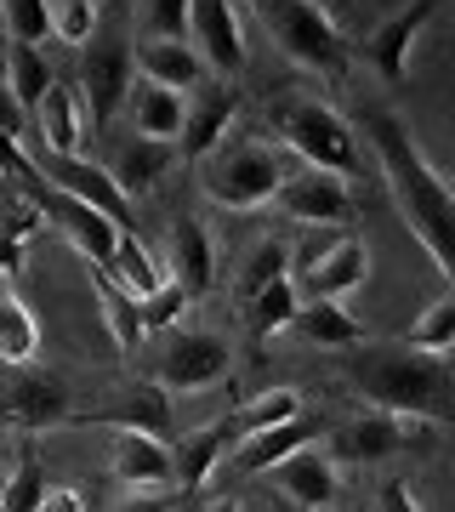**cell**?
Wrapping results in <instances>:
<instances>
[{
    "label": "cell",
    "instance_id": "d590c367",
    "mask_svg": "<svg viewBox=\"0 0 455 512\" xmlns=\"http://www.w3.org/2000/svg\"><path fill=\"white\" fill-rule=\"evenodd\" d=\"M239 416H245V427H251V433H256V427H279V421L302 416V393H296V387H273V393H262V399L245 404Z\"/></svg>",
    "mask_w": 455,
    "mask_h": 512
},
{
    "label": "cell",
    "instance_id": "836d02e7",
    "mask_svg": "<svg viewBox=\"0 0 455 512\" xmlns=\"http://www.w3.org/2000/svg\"><path fill=\"white\" fill-rule=\"evenodd\" d=\"M46 495H52L46 467H40L35 456H23L18 467H12V478H6V501H0V512H35V507H46Z\"/></svg>",
    "mask_w": 455,
    "mask_h": 512
},
{
    "label": "cell",
    "instance_id": "7a4b0ae2",
    "mask_svg": "<svg viewBox=\"0 0 455 512\" xmlns=\"http://www.w3.org/2000/svg\"><path fill=\"white\" fill-rule=\"evenodd\" d=\"M347 382L359 387L376 410H404L427 421H455V376L444 353H421L410 342H376L347 359Z\"/></svg>",
    "mask_w": 455,
    "mask_h": 512
},
{
    "label": "cell",
    "instance_id": "4fadbf2b",
    "mask_svg": "<svg viewBox=\"0 0 455 512\" xmlns=\"http://www.w3.org/2000/svg\"><path fill=\"white\" fill-rule=\"evenodd\" d=\"M188 40L200 46V57L222 80H234L245 69V23H239V0H194V23Z\"/></svg>",
    "mask_w": 455,
    "mask_h": 512
},
{
    "label": "cell",
    "instance_id": "1f68e13d",
    "mask_svg": "<svg viewBox=\"0 0 455 512\" xmlns=\"http://www.w3.org/2000/svg\"><path fill=\"white\" fill-rule=\"evenodd\" d=\"M109 274L120 279V285H126L131 296H137V302H148L154 291H165V285H171V268H165V262H160L154 251H148V245H143L137 234L120 239V256L109 262Z\"/></svg>",
    "mask_w": 455,
    "mask_h": 512
},
{
    "label": "cell",
    "instance_id": "d6986e66",
    "mask_svg": "<svg viewBox=\"0 0 455 512\" xmlns=\"http://www.w3.org/2000/svg\"><path fill=\"white\" fill-rule=\"evenodd\" d=\"M268 478H273V490L285 495L291 507H302V512H319V507L336 501V456L319 450V444L296 450L291 461H279Z\"/></svg>",
    "mask_w": 455,
    "mask_h": 512
},
{
    "label": "cell",
    "instance_id": "603a6c76",
    "mask_svg": "<svg viewBox=\"0 0 455 512\" xmlns=\"http://www.w3.org/2000/svg\"><path fill=\"white\" fill-rule=\"evenodd\" d=\"M137 69H143V80H160L171 92H194V86H205V69L211 63L200 57L194 40H154L148 35L137 46Z\"/></svg>",
    "mask_w": 455,
    "mask_h": 512
},
{
    "label": "cell",
    "instance_id": "d4e9b609",
    "mask_svg": "<svg viewBox=\"0 0 455 512\" xmlns=\"http://www.w3.org/2000/svg\"><path fill=\"white\" fill-rule=\"evenodd\" d=\"M177 154H182V148L165 143V137H131V143L114 154L109 171L120 177V188H126L131 200H137V194H154V188L165 183V171L177 165Z\"/></svg>",
    "mask_w": 455,
    "mask_h": 512
},
{
    "label": "cell",
    "instance_id": "8d00e7d4",
    "mask_svg": "<svg viewBox=\"0 0 455 512\" xmlns=\"http://www.w3.org/2000/svg\"><path fill=\"white\" fill-rule=\"evenodd\" d=\"M143 23L154 40H188V23H194V0H148Z\"/></svg>",
    "mask_w": 455,
    "mask_h": 512
},
{
    "label": "cell",
    "instance_id": "83f0119b",
    "mask_svg": "<svg viewBox=\"0 0 455 512\" xmlns=\"http://www.w3.org/2000/svg\"><path fill=\"white\" fill-rule=\"evenodd\" d=\"M302 285H296V274L273 279V285H262V291L251 296V336L256 342H273L279 330H296V319H302Z\"/></svg>",
    "mask_w": 455,
    "mask_h": 512
},
{
    "label": "cell",
    "instance_id": "4dcf8cb0",
    "mask_svg": "<svg viewBox=\"0 0 455 512\" xmlns=\"http://www.w3.org/2000/svg\"><path fill=\"white\" fill-rule=\"evenodd\" d=\"M52 86L57 80H52V69H46V57L35 52V40H12V46H6V92H12V103H18V109H40Z\"/></svg>",
    "mask_w": 455,
    "mask_h": 512
},
{
    "label": "cell",
    "instance_id": "44dd1931",
    "mask_svg": "<svg viewBox=\"0 0 455 512\" xmlns=\"http://www.w3.org/2000/svg\"><path fill=\"white\" fill-rule=\"evenodd\" d=\"M46 183H57V188H69V194H80V200L97 205V211H109V217L131 234V194L120 188V177H114L109 165L57 160V154H52V171H46Z\"/></svg>",
    "mask_w": 455,
    "mask_h": 512
},
{
    "label": "cell",
    "instance_id": "f35d334b",
    "mask_svg": "<svg viewBox=\"0 0 455 512\" xmlns=\"http://www.w3.org/2000/svg\"><path fill=\"white\" fill-rule=\"evenodd\" d=\"M12 40H46L52 35V0H6Z\"/></svg>",
    "mask_w": 455,
    "mask_h": 512
},
{
    "label": "cell",
    "instance_id": "ab89813d",
    "mask_svg": "<svg viewBox=\"0 0 455 512\" xmlns=\"http://www.w3.org/2000/svg\"><path fill=\"white\" fill-rule=\"evenodd\" d=\"M188 302H194V296L182 291L177 279H171L165 291H154V296L143 302V319H148V330H154V336H165V330H177V319L188 313Z\"/></svg>",
    "mask_w": 455,
    "mask_h": 512
},
{
    "label": "cell",
    "instance_id": "9a60e30c",
    "mask_svg": "<svg viewBox=\"0 0 455 512\" xmlns=\"http://www.w3.org/2000/svg\"><path fill=\"white\" fill-rule=\"evenodd\" d=\"M234 114H239V92L228 86V80L194 86V103H188V120H182V160H194V165L211 160V154L228 143Z\"/></svg>",
    "mask_w": 455,
    "mask_h": 512
},
{
    "label": "cell",
    "instance_id": "30bf717a",
    "mask_svg": "<svg viewBox=\"0 0 455 512\" xmlns=\"http://www.w3.org/2000/svg\"><path fill=\"white\" fill-rule=\"evenodd\" d=\"M0 416L12 427H23V433H40V427H69L74 404L57 376H46L35 365H6V376H0Z\"/></svg>",
    "mask_w": 455,
    "mask_h": 512
},
{
    "label": "cell",
    "instance_id": "9c48e42d",
    "mask_svg": "<svg viewBox=\"0 0 455 512\" xmlns=\"http://www.w3.org/2000/svg\"><path fill=\"white\" fill-rule=\"evenodd\" d=\"M29 194H35V205L57 222V234L69 239L74 251L86 256V262L109 268L114 256H120V239H126V228H120L109 211H97V205H86L80 194H69V188H57V183H40V188H29Z\"/></svg>",
    "mask_w": 455,
    "mask_h": 512
},
{
    "label": "cell",
    "instance_id": "b9f144b4",
    "mask_svg": "<svg viewBox=\"0 0 455 512\" xmlns=\"http://www.w3.org/2000/svg\"><path fill=\"white\" fill-rule=\"evenodd\" d=\"M0 171L12 177V183H23V188H40L46 183V171H40L29 154L18 148V137H12V126H0Z\"/></svg>",
    "mask_w": 455,
    "mask_h": 512
},
{
    "label": "cell",
    "instance_id": "d6a6232c",
    "mask_svg": "<svg viewBox=\"0 0 455 512\" xmlns=\"http://www.w3.org/2000/svg\"><path fill=\"white\" fill-rule=\"evenodd\" d=\"M404 342L421 353H450L455 348V291L438 296V302H427L421 308V319L410 330H404Z\"/></svg>",
    "mask_w": 455,
    "mask_h": 512
},
{
    "label": "cell",
    "instance_id": "60d3db41",
    "mask_svg": "<svg viewBox=\"0 0 455 512\" xmlns=\"http://www.w3.org/2000/svg\"><path fill=\"white\" fill-rule=\"evenodd\" d=\"M40 211V205H35ZM35 211H23V217L0 222V279H12L23 268V251H29V228H35Z\"/></svg>",
    "mask_w": 455,
    "mask_h": 512
},
{
    "label": "cell",
    "instance_id": "8992f818",
    "mask_svg": "<svg viewBox=\"0 0 455 512\" xmlns=\"http://www.w3.org/2000/svg\"><path fill=\"white\" fill-rule=\"evenodd\" d=\"M228 370H234L228 336H217V330H182V325L165 330L154 342V359H148V376L160 387H171V393H205Z\"/></svg>",
    "mask_w": 455,
    "mask_h": 512
},
{
    "label": "cell",
    "instance_id": "7bdbcfd3",
    "mask_svg": "<svg viewBox=\"0 0 455 512\" xmlns=\"http://www.w3.org/2000/svg\"><path fill=\"white\" fill-rule=\"evenodd\" d=\"M114 512H171V490H131Z\"/></svg>",
    "mask_w": 455,
    "mask_h": 512
},
{
    "label": "cell",
    "instance_id": "6da1fadb",
    "mask_svg": "<svg viewBox=\"0 0 455 512\" xmlns=\"http://www.w3.org/2000/svg\"><path fill=\"white\" fill-rule=\"evenodd\" d=\"M364 137L382 160V177L393 188L399 217L410 222V234L421 239V251L438 262V274L455 285V188L438 177V165L416 148V137L404 131L399 114L370 109L364 114Z\"/></svg>",
    "mask_w": 455,
    "mask_h": 512
},
{
    "label": "cell",
    "instance_id": "ee69618b",
    "mask_svg": "<svg viewBox=\"0 0 455 512\" xmlns=\"http://www.w3.org/2000/svg\"><path fill=\"white\" fill-rule=\"evenodd\" d=\"M382 512H421L404 478H387V484H382Z\"/></svg>",
    "mask_w": 455,
    "mask_h": 512
},
{
    "label": "cell",
    "instance_id": "ba28073f",
    "mask_svg": "<svg viewBox=\"0 0 455 512\" xmlns=\"http://www.w3.org/2000/svg\"><path fill=\"white\" fill-rule=\"evenodd\" d=\"M291 274H296V285H302L308 302L313 296H336V302H342L347 291L364 285L370 251H364V239H353V234H319L291 256Z\"/></svg>",
    "mask_w": 455,
    "mask_h": 512
},
{
    "label": "cell",
    "instance_id": "2e32d148",
    "mask_svg": "<svg viewBox=\"0 0 455 512\" xmlns=\"http://www.w3.org/2000/svg\"><path fill=\"white\" fill-rule=\"evenodd\" d=\"M251 427H245V416H228V421H211V427H200V433H188V439L177 444V490L194 495L211 484V473H217L222 461L239 450V439H245Z\"/></svg>",
    "mask_w": 455,
    "mask_h": 512
},
{
    "label": "cell",
    "instance_id": "5bb4252c",
    "mask_svg": "<svg viewBox=\"0 0 455 512\" xmlns=\"http://www.w3.org/2000/svg\"><path fill=\"white\" fill-rule=\"evenodd\" d=\"M69 427H114V433H154V439H171V387L137 382L120 404H103V410H74Z\"/></svg>",
    "mask_w": 455,
    "mask_h": 512
},
{
    "label": "cell",
    "instance_id": "ac0fdd59",
    "mask_svg": "<svg viewBox=\"0 0 455 512\" xmlns=\"http://www.w3.org/2000/svg\"><path fill=\"white\" fill-rule=\"evenodd\" d=\"M438 0H410L404 12H393V18L370 35V46H364V57H370V69L382 74L387 86H399L404 74H410V46L421 40V29L433 23Z\"/></svg>",
    "mask_w": 455,
    "mask_h": 512
},
{
    "label": "cell",
    "instance_id": "7c38bea8",
    "mask_svg": "<svg viewBox=\"0 0 455 512\" xmlns=\"http://www.w3.org/2000/svg\"><path fill=\"white\" fill-rule=\"evenodd\" d=\"M80 97L91 109V126H109L114 109L131 103V46L126 40H103L91 46L86 63H80Z\"/></svg>",
    "mask_w": 455,
    "mask_h": 512
},
{
    "label": "cell",
    "instance_id": "484cf974",
    "mask_svg": "<svg viewBox=\"0 0 455 512\" xmlns=\"http://www.w3.org/2000/svg\"><path fill=\"white\" fill-rule=\"evenodd\" d=\"M91 268V285H97V296H103V319H109L114 330V348L120 353H137L148 336V319H143V302L120 285V279L109 274V268H97V262H86Z\"/></svg>",
    "mask_w": 455,
    "mask_h": 512
},
{
    "label": "cell",
    "instance_id": "e575fe53",
    "mask_svg": "<svg viewBox=\"0 0 455 512\" xmlns=\"http://www.w3.org/2000/svg\"><path fill=\"white\" fill-rule=\"evenodd\" d=\"M97 29V0H52V35L63 46H86Z\"/></svg>",
    "mask_w": 455,
    "mask_h": 512
},
{
    "label": "cell",
    "instance_id": "ffe728a7",
    "mask_svg": "<svg viewBox=\"0 0 455 512\" xmlns=\"http://www.w3.org/2000/svg\"><path fill=\"white\" fill-rule=\"evenodd\" d=\"M313 439H319V427L302 421V416H291V421H279V427H256V433H245L228 461H234V473L262 478V473H273L279 461H291L296 450H308Z\"/></svg>",
    "mask_w": 455,
    "mask_h": 512
},
{
    "label": "cell",
    "instance_id": "c3c4849f",
    "mask_svg": "<svg viewBox=\"0 0 455 512\" xmlns=\"http://www.w3.org/2000/svg\"><path fill=\"white\" fill-rule=\"evenodd\" d=\"M6 183H12V177H6V171H0V200H6Z\"/></svg>",
    "mask_w": 455,
    "mask_h": 512
},
{
    "label": "cell",
    "instance_id": "f6af8a7d",
    "mask_svg": "<svg viewBox=\"0 0 455 512\" xmlns=\"http://www.w3.org/2000/svg\"><path fill=\"white\" fill-rule=\"evenodd\" d=\"M35 512H80V495H74V490H52V495H46V507H35Z\"/></svg>",
    "mask_w": 455,
    "mask_h": 512
},
{
    "label": "cell",
    "instance_id": "3957f363",
    "mask_svg": "<svg viewBox=\"0 0 455 512\" xmlns=\"http://www.w3.org/2000/svg\"><path fill=\"white\" fill-rule=\"evenodd\" d=\"M245 6L262 18V29H268L273 46L291 63H302L313 74H330V80L347 74V40L319 0H245Z\"/></svg>",
    "mask_w": 455,
    "mask_h": 512
},
{
    "label": "cell",
    "instance_id": "cb8c5ba5",
    "mask_svg": "<svg viewBox=\"0 0 455 512\" xmlns=\"http://www.w3.org/2000/svg\"><path fill=\"white\" fill-rule=\"evenodd\" d=\"M171 279H177L188 296H205L211 285H217V245H211V234H205V222L182 217L177 228H171Z\"/></svg>",
    "mask_w": 455,
    "mask_h": 512
},
{
    "label": "cell",
    "instance_id": "bcb514c9",
    "mask_svg": "<svg viewBox=\"0 0 455 512\" xmlns=\"http://www.w3.org/2000/svg\"><path fill=\"white\" fill-rule=\"evenodd\" d=\"M200 512H239V501H234V495H205Z\"/></svg>",
    "mask_w": 455,
    "mask_h": 512
},
{
    "label": "cell",
    "instance_id": "8fae6325",
    "mask_svg": "<svg viewBox=\"0 0 455 512\" xmlns=\"http://www.w3.org/2000/svg\"><path fill=\"white\" fill-rule=\"evenodd\" d=\"M279 211H285L291 222H302V228H330V222H347V217H353L347 177L308 165V171L285 177V188H279Z\"/></svg>",
    "mask_w": 455,
    "mask_h": 512
},
{
    "label": "cell",
    "instance_id": "4316f807",
    "mask_svg": "<svg viewBox=\"0 0 455 512\" xmlns=\"http://www.w3.org/2000/svg\"><path fill=\"white\" fill-rule=\"evenodd\" d=\"M131 120H137V137H182V120H188V109H182V92H171V86H160V80H143V86H131Z\"/></svg>",
    "mask_w": 455,
    "mask_h": 512
},
{
    "label": "cell",
    "instance_id": "681fc988",
    "mask_svg": "<svg viewBox=\"0 0 455 512\" xmlns=\"http://www.w3.org/2000/svg\"><path fill=\"white\" fill-rule=\"evenodd\" d=\"M6 478H12V473H0V501H6Z\"/></svg>",
    "mask_w": 455,
    "mask_h": 512
},
{
    "label": "cell",
    "instance_id": "e0dca14e",
    "mask_svg": "<svg viewBox=\"0 0 455 512\" xmlns=\"http://www.w3.org/2000/svg\"><path fill=\"white\" fill-rule=\"evenodd\" d=\"M114 478L126 490H177V450L154 433H120L114 439Z\"/></svg>",
    "mask_w": 455,
    "mask_h": 512
},
{
    "label": "cell",
    "instance_id": "5b68a950",
    "mask_svg": "<svg viewBox=\"0 0 455 512\" xmlns=\"http://www.w3.org/2000/svg\"><path fill=\"white\" fill-rule=\"evenodd\" d=\"M273 131L285 137L291 154H302V160L319 165V171H336V177H353V171H359L353 126H347L330 103H319V97H291V103H279Z\"/></svg>",
    "mask_w": 455,
    "mask_h": 512
},
{
    "label": "cell",
    "instance_id": "52a82bcc",
    "mask_svg": "<svg viewBox=\"0 0 455 512\" xmlns=\"http://www.w3.org/2000/svg\"><path fill=\"white\" fill-rule=\"evenodd\" d=\"M433 444V421L427 416H404V410H370V416H353L330 433V456L347 461V467H376V461H393L404 450H427Z\"/></svg>",
    "mask_w": 455,
    "mask_h": 512
},
{
    "label": "cell",
    "instance_id": "74e56055",
    "mask_svg": "<svg viewBox=\"0 0 455 512\" xmlns=\"http://www.w3.org/2000/svg\"><path fill=\"white\" fill-rule=\"evenodd\" d=\"M291 274V245H279V239H268V245H256L251 268H245V296H256L262 285H273V279Z\"/></svg>",
    "mask_w": 455,
    "mask_h": 512
},
{
    "label": "cell",
    "instance_id": "f907efd6",
    "mask_svg": "<svg viewBox=\"0 0 455 512\" xmlns=\"http://www.w3.org/2000/svg\"><path fill=\"white\" fill-rule=\"evenodd\" d=\"M319 512H330V507H319Z\"/></svg>",
    "mask_w": 455,
    "mask_h": 512
},
{
    "label": "cell",
    "instance_id": "f1b7e54d",
    "mask_svg": "<svg viewBox=\"0 0 455 512\" xmlns=\"http://www.w3.org/2000/svg\"><path fill=\"white\" fill-rule=\"evenodd\" d=\"M40 353V325L6 279H0V365H35Z\"/></svg>",
    "mask_w": 455,
    "mask_h": 512
},
{
    "label": "cell",
    "instance_id": "f546056e",
    "mask_svg": "<svg viewBox=\"0 0 455 512\" xmlns=\"http://www.w3.org/2000/svg\"><path fill=\"white\" fill-rule=\"evenodd\" d=\"M296 330L308 336L313 348H359V342H364V325L342 308V302H336V296H313V302H302Z\"/></svg>",
    "mask_w": 455,
    "mask_h": 512
},
{
    "label": "cell",
    "instance_id": "7402d4cb",
    "mask_svg": "<svg viewBox=\"0 0 455 512\" xmlns=\"http://www.w3.org/2000/svg\"><path fill=\"white\" fill-rule=\"evenodd\" d=\"M35 126H40L46 154H57V160H80V143H86V97L74 92V86H52L46 103L35 109Z\"/></svg>",
    "mask_w": 455,
    "mask_h": 512
},
{
    "label": "cell",
    "instance_id": "277c9868",
    "mask_svg": "<svg viewBox=\"0 0 455 512\" xmlns=\"http://www.w3.org/2000/svg\"><path fill=\"white\" fill-rule=\"evenodd\" d=\"M285 188V160L268 143H222L205 160V194L222 211H262Z\"/></svg>",
    "mask_w": 455,
    "mask_h": 512
},
{
    "label": "cell",
    "instance_id": "7dc6e473",
    "mask_svg": "<svg viewBox=\"0 0 455 512\" xmlns=\"http://www.w3.org/2000/svg\"><path fill=\"white\" fill-rule=\"evenodd\" d=\"M0 40H12V23H6V0H0Z\"/></svg>",
    "mask_w": 455,
    "mask_h": 512
}]
</instances>
